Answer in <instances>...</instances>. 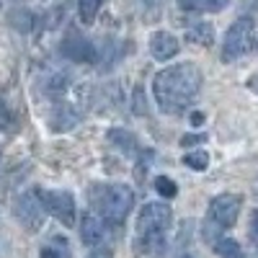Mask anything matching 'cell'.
Segmentation results:
<instances>
[{
	"instance_id": "cell-1",
	"label": "cell",
	"mask_w": 258,
	"mask_h": 258,
	"mask_svg": "<svg viewBox=\"0 0 258 258\" xmlns=\"http://www.w3.org/2000/svg\"><path fill=\"white\" fill-rule=\"evenodd\" d=\"M202 93V70L194 62H178L160 70L153 80V96L163 114H181Z\"/></svg>"
},
{
	"instance_id": "cell-2",
	"label": "cell",
	"mask_w": 258,
	"mask_h": 258,
	"mask_svg": "<svg viewBox=\"0 0 258 258\" xmlns=\"http://www.w3.org/2000/svg\"><path fill=\"white\" fill-rule=\"evenodd\" d=\"M170 207L163 202H150L137 214V235H135V253L137 255H158L165 248V232L170 227Z\"/></svg>"
},
{
	"instance_id": "cell-3",
	"label": "cell",
	"mask_w": 258,
	"mask_h": 258,
	"mask_svg": "<svg viewBox=\"0 0 258 258\" xmlns=\"http://www.w3.org/2000/svg\"><path fill=\"white\" fill-rule=\"evenodd\" d=\"M88 202L98 217H103L106 222L121 225L135 207V191L126 183H96L88 191Z\"/></svg>"
},
{
	"instance_id": "cell-4",
	"label": "cell",
	"mask_w": 258,
	"mask_h": 258,
	"mask_svg": "<svg viewBox=\"0 0 258 258\" xmlns=\"http://www.w3.org/2000/svg\"><path fill=\"white\" fill-rule=\"evenodd\" d=\"M253 47V18L243 16L227 29L222 41V62H235Z\"/></svg>"
},
{
	"instance_id": "cell-5",
	"label": "cell",
	"mask_w": 258,
	"mask_h": 258,
	"mask_svg": "<svg viewBox=\"0 0 258 258\" xmlns=\"http://www.w3.org/2000/svg\"><path fill=\"white\" fill-rule=\"evenodd\" d=\"M240 209H243V197L240 194H220V197H214L209 202V220L227 230L238 222L240 217Z\"/></svg>"
},
{
	"instance_id": "cell-6",
	"label": "cell",
	"mask_w": 258,
	"mask_h": 258,
	"mask_svg": "<svg viewBox=\"0 0 258 258\" xmlns=\"http://www.w3.org/2000/svg\"><path fill=\"white\" fill-rule=\"evenodd\" d=\"M44 202H41V191H26L21 194L18 202H16V217L21 220L29 232H36L44 222Z\"/></svg>"
},
{
	"instance_id": "cell-7",
	"label": "cell",
	"mask_w": 258,
	"mask_h": 258,
	"mask_svg": "<svg viewBox=\"0 0 258 258\" xmlns=\"http://www.w3.org/2000/svg\"><path fill=\"white\" fill-rule=\"evenodd\" d=\"M41 202L57 222H62L64 227L75 225V199L70 191H41Z\"/></svg>"
},
{
	"instance_id": "cell-8",
	"label": "cell",
	"mask_w": 258,
	"mask_h": 258,
	"mask_svg": "<svg viewBox=\"0 0 258 258\" xmlns=\"http://www.w3.org/2000/svg\"><path fill=\"white\" fill-rule=\"evenodd\" d=\"M111 235V222H106L103 217H98L96 212H85V217L80 222V240L91 248H101Z\"/></svg>"
},
{
	"instance_id": "cell-9",
	"label": "cell",
	"mask_w": 258,
	"mask_h": 258,
	"mask_svg": "<svg viewBox=\"0 0 258 258\" xmlns=\"http://www.w3.org/2000/svg\"><path fill=\"white\" fill-rule=\"evenodd\" d=\"M62 52H64V57H70L73 62H96L98 59L96 47L91 44L88 39H83L78 31H70L68 36H64Z\"/></svg>"
},
{
	"instance_id": "cell-10",
	"label": "cell",
	"mask_w": 258,
	"mask_h": 258,
	"mask_svg": "<svg viewBox=\"0 0 258 258\" xmlns=\"http://www.w3.org/2000/svg\"><path fill=\"white\" fill-rule=\"evenodd\" d=\"M178 52H181V44L170 31H155L153 36H150V54H153L158 62H168Z\"/></svg>"
},
{
	"instance_id": "cell-11",
	"label": "cell",
	"mask_w": 258,
	"mask_h": 258,
	"mask_svg": "<svg viewBox=\"0 0 258 258\" xmlns=\"http://www.w3.org/2000/svg\"><path fill=\"white\" fill-rule=\"evenodd\" d=\"M109 142H114L126 155H137L140 153V142H137V137L129 132V129H121V126L109 129Z\"/></svg>"
},
{
	"instance_id": "cell-12",
	"label": "cell",
	"mask_w": 258,
	"mask_h": 258,
	"mask_svg": "<svg viewBox=\"0 0 258 258\" xmlns=\"http://www.w3.org/2000/svg\"><path fill=\"white\" fill-rule=\"evenodd\" d=\"M178 6L191 13H220L230 6V0H178Z\"/></svg>"
},
{
	"instance_id": "cell-13",
	"label": "cell",
	"mask_w": 258,
	"mask_h": 258,
	"mask_svg": "<svg viewBox=\"0 0 258 258\" xmlns=\"http://www.w3.org/2000/svg\"><path fill=\"white\" fill-rule=\"evenodd\" d=\"M186 39L194 41V44H202V47H209L214 41V26L207 24V21H197L186 29Z\"/></svg>"
},
{
	"instance_id": "cell-14",
	"label": "cell",
	"mask_w": 258,
	"mask_h": 258,
	"mask_svg": "<svg viewBox=\"0 0 258 258\" xmlns=\"http://www.w3.org/2000/svg\"><path fill=\"white\" fill-rule=\"evenodd\" d=\"M39 258H73L70 255V245L64 238H52L47 245H41V255Z\"/></svg>"
},
{
	"instance_id": "cell-15",
	"label": "cell",
	"mask_w": 258,
	"mask_h": 258,
	"mask_svg": "<svg viewBox=\"0 0 258 258\" xmlns=\"http://www.w3.org/2000/svg\"><path fill=\"white\" fill-rule=\"evenodd\" d=\"M101 3L103 0H78V13H80V21L85 26H91L96 21V16L101 11Z\"/></svg>"
},
{
	"instance_id": "cell-16",
	"label": "cell",
	"mask_w": 258,
	"mask_h": 258,
	"mask_svg": "<svg viewBox=\"0 0 258 258\" xmlns=\"http://www.w3.org/2000/svg\"><path fill=\"white\" fill-rule=\"evenodd\" d=\"M214 250H217L220 258H245L240 243H238V240H232V238H222L217 245H214Z\"/></svg>"
},
{
	"instance_id": "cell-17",
	"label": "cell",
	"mask_w": 258,
	"mask_h": 258,
	"mask_svg": "<svg viewBox=\"0 0 258 258\" xmlns=\"http://www.w3.org/2000/svg\"><path fill=\"white\" fill-rule=\"evenodd\" d=\"M183 165L191 168V170H207V165H209L207 150H191V153H186L183 155Z\"/></svg>"
},
{
	"instance_id": "cell-18",
	"label": "cell",
	"mask_w": 258,
	"mask_h": 258,
	"mask_svg": "<svg viewBox=\"0 0 258 258\" xmlns=\"http://www.w3.org/2000/svg\"><path fill=\"white\" fill-rule=\"evenodd\" d=\"M155 191L160 194V197H165V199H176L178 197V183L170 181L168 176H158L155 178Z\"/></svg>"
},
{
	"instance_id": "cell-19",
	"label": "cell",
	"mask_w": 258,
	"mask_h": 258,
	"mask_svg": "<svg viewBox=\"0 0 258 258\" xmlns=\"http://www.w3.org/2000/svg\"><path fill=\"white\" fill-rule=\"evenodd\" d=\"M202 142H207V135L202 132V135H183L181 137V147H197V145H202Z\"/></svg>"
},
{
	"instance_id": "cell-20",
	"label": "cell",
	"mask_w": 258,
	"mask_h": 258,
	"mask_svg": "<svg viewBox=\"0 0 258 258\" xmlns=\"http://www.w3.org/2000/svg\"><path fill=\"white\" fill-rule=\"evenodd\" d=\"M135 111L137 114H145V93H142L140 85L135 88Z\"/></svg>"
},
{
	"instance_id": "cell-21",
	"label": "cell",
	"mask_w": 258,
	"mask_h": 258,
	"mask_svg": "<svg viewBox=\"0 0 258 258\" xmlns=\"http://www.w3.org/2000/svg\"><path fill=\"white\" fill-rule=\"evenodd\" d=\"M250 240L258 245V209L253 212V217H250Z\"/></svg>"
},
{
	"instance_id": "cell-22",
	"label": "cell",
	"mask_w": 258,
	"mask_h": 258,
	"mask_svg": "<svg viewBox=\"0 0 258 258\" xmlns=\"http://www.w3.org/2000/svg\"><path fill=\"white\" fill-rule=\"evenodd\" d=\"M88 258H114V255H111V248H93Z\"/></svg>"
},
{
	"instance_id": "cell-23",
	"label": "cell",
	"mask_w": 258,
	"mask_h": 258,
	"mask_svg": "<svg viewBox=\"0 0 258 258\" xmlns=\"http://www.w3.org/2000/svg\"><path fill=\"white\" fill-rule=\"evenodd\" d=\"M160 3H163V0H145V6H147V11H153V13H158Z\"/></svg>"
},
{
	"instance_id": "cell-24",
	"label": "cell",
	"mask_w": 258,
	"mask_h": 258,
	"mask_svg": "<svg viewBox=\"0 0 258 258\" xmlns=\"http://www.w3.org/2000/svg\"><path fill=\"white\" fill-rule=\"evenodd\" d=\"M248 88H250V91H255V93H258V73H255V75H250V78H248Z\"/></svg>"
},
{
	"instance_id": "cell-25",
	"label": "cell",
	"mask_w": 258,
	"mask_h": 258,
	"mask_svg": "<svg viewBox=\"0 0 258 258\" xmlns=\"http://www.w3.org/2000/svg\"><path fill=\"white\" fill-rule=\"evenodd\" d=\"M191 121H194V124H202V121H204V116L197 111V114H191Z\"/></svg>"
},
{
	"instance_id": "cell-26",
	"label": "cell",
	"mask_w": 258,
	"mask_h": 258,
	"mask_svg": "<svg viewBox=\"0 0 258 258\" xmlns=\"http://www.w3.org/2000/svg\"><path fill=\"white\" fill-rule=\"evenodd\" d=\"M181 258H194V255H181Z\"/></svg>"
}]
</instances>
